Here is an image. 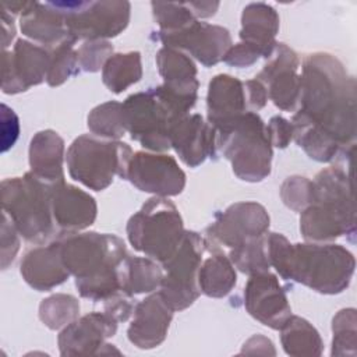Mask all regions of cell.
Segmentation results:
<instances>
[{"instance_id":"6da1fadb","label":"cell","mask_w":357,"mask_h":357,"mask_svg":"<svg viewBox=\"0 0 357 357\" xmlns=\"http://www.w3.org/2000/svg\"><path fill=\"white\" fill-rule=\"evenodd\" d=\"M293 139L317 162H332L356 138V81L329 53L310 54L300 75Z\"/></svg>"},{"instance_id":"7a4b0ae2","label":"cell","mask_w":357,"mask_h":357,"mask_svg":"<svg viewBox=\"0 0 357 357\" xmlns=\"http://www.w3.org/2000/svg\"><path fill=\"white\" fill-rule=\"evenodd\" d=\"M268 257L284 280L298 282L322 294L342 293L356 266L353 254L339 244H291L280 233H268Z\"/></svg>"},{"instance_id":"3957f363","label":"cell","mask_w":357,"mask_h":357,"mask_svg":"<svg viewBox=\"0 0 357 357\" xmlns=\"http://www.w3.org/2000/svg\"><path fill=\"white\" fill-rule=\"evenodd\" d=\"M61 257L75 278L78 293L92 301H105L123 291V269L128 257L124 241L109 233H70L57 237Z\"/></svg>"},{"instance_id":"277c9868","label":"cell","mask_w":357,"mask_h":357,"mask_svg":"<svg viewBox=\"0 0 357 357\" xmlns=\"http://www.w3.org/2000/svg\"><path fill=\"white\" fill-rule=\"evenodd\" d=\"M300 231L310 243L354 236L356 209L350 173L340 166H331L315 176L312 201L300 215Z\"/></svg>"},{"instance_id":"5b68a950","label":"cell","mask_w":357,"mask_h":357,"mask_svg":"<svg viewBox=\"0 0 357 357\" xmlns=\"http://www.w3.org/2000/svg\"><path fill=\"white\" fill-rule=\"evenodd\" d=\"M197 100L176 95L163 84L130 95L123 105L126 130L144 148L155 152L170 146L172 127L194 107Z\"/></svg>"},{"instance_id":"8992f818","label":"cell","mask_w":357,"mask_h":357,"mask_svg":"<svg viewBox=\"0 0 357 357\" xmlns=\"http://www.w3.org/2000/svg\"><path fill=\"white\" fill-rule=\"evenodd\" d=\"M216 148L231 163L234 174L244 181H262L271 174L272 145L264 120L245 112L216 127Z\"/></svg>"},{"instance_id":"52a82bcc","label":"cell","mask_w":357,"mask_h":357,"mask_svg":"<svg viewBox=\"0 0 357 357\" xmlns=\"http://www.w3.org/2000/svg\"><path fill=\"white\" fill-rule=\"evenodd\" d=\"M52 187L32 172L1 181L3 213L29 243L43 244L60 236L52 213Z\"/></svg>"},{"instance_id":"ba28073f","label":"cell","mask_w":357,"mask_h":357,"mask_svg":"<svg viewBox=\"0 0 357 357\" xmlns=\"http://www.w3.org/2000/svg\"><path fill=\"white\" fill-rule=\"evenodd\" d=\"M132 153V149L121 141L84 134L73 141L66 160L73 180L93 191H102L113 183L114 176L127 177Z\"/></svg>"},{"instance_id":"9c48e42d","label":"cell","mask_w":357,"mask_h":357,"mask_svg":"<svg viewBox=\"0 0 357 357\" xmlns=\"http://www.w3.org/2000/svg\"><path fill=\"white\" fill-rule=\"evenodd\" d=\"M184 234L181 215L166 197L149 198L127 223L130 244L159 264L174 254Z\"/></svg>"},{"instance_id":"30bf717a","label":"cell","mask_w":357,"mask_h":357,"mask_svg":"<svg viewBox=\"0 0 357 357\" xmlns=\"http://www.w3.org/2000/svg\"><path fill=\"white\" fill-rule=\"evenodd\" d=\"M205 251V238L195 231H185L174 254L160 264L165 273L158 293L173 311L188 308L199 297L198 271Z\"/></svg>"},{"instance_id":"8fae6325","label":"cell","mask_w":357,"mask_h":357,"mask_svg":"<svg viewBox=\"0 0 357 357\" xmlns=\"http://www.w3.org/2000/svg\"><path fill=\"white\" fill-rule=\"evenodd\" d=\"M63 11L71 36L85 40H106L123 32L130 21L131 4L123 0L54 1Z\"/></svg>"},{"instance_id":"7c38bea8","label":"cell","mask_w":357,"mask_h":357,"mask_svg":"<svg viewBox=\"0 0 357 357\" xmlns=\"http://www.w3.org/2000/svg\"><path fill=\"white\" fill-rule=\"evenodd\" d=\"M268 229L269 215L266 209L258 202L243 201L216 215L206 227L205 240L215 247L223 245L233 250L266 234Z\"/></svg>"},{"instance_id":"4fadbf2b","label":"cell","mask_w":357,"mask_h":357,"mask_svg":"<svg viewBox=\"0 0 357 357\" xmlns=\"http://www.w3.org/2000/svg\"><path fill=\"white\" fill-rule=\"evenodd\" d=\"M126 180L144 192L166 198L178 195L185 187V173L173 156L144 151L132 153Z\"/></svg>"},{"instance_id":"5bb4252c","label":"cell","mask_w":357,"mask_h":357,"mask_svg":"<svg viewBox=\"0 0 357 357\" xmlns=\"http://www.w3.org/2000/svg\"><path fill=\"white\" fill-rule=\"evenodd\" d=\"M300 60L286 43H276L262 70L255 75L273 105L284 112H296L300 100Z\"/></svg>"},{"instance_id":"9a60e30c","label":"cell","mask_w":357,"mask_h":357,"mask_svg":"<svg viewBox=\"0 0 357 357\" xmlns=\"http://www.w3.org/2000/svg\"><path fill=\"white\" fill-rule=\"evenodd\" d=\"M50 66V49L18 39L13 50H3L4 93H20L46 81Z\"/></svg>"},{"instance_id":"2e32d148","label":"cell","mask_w":357,"mask_h":357,"mask_svg":"<svg viewBox=\"0 0 357 357\" xmlns=\"http://www.w3.org/2000/svg\"><path fill=\"white\" fill-rule=\"evenodd\" d=\"M156 36L166 47L187 52L205 67L222 61L231 46V36L226 28L198 20L176 32H156Z\"/></svg>"},{"instance_id":"e0dca14e","label":"cell","mask_w":357,"mask_h":357,"mask_svg":"<svg viewBox=\"0 0 357 357\" xmlns=\"http://www.w3.org/2000/svg\"><path fill=\"white\" fill-rule=\"evenodd\" d=\"M244 307L252 318L271 329H279L291 315L286 291L269 271L250 275L244 287Z\"/></svg>"},{"instance_id":"ac0fdd59","label":"cell","mask_w":357,"mask_h":357,"mask_svg":"<svg viewBox=\"0 0 357 357\" xmlns=\"http://www.w3.org/2000/svg\"><path fill=\"white\" fill-rule=\"evenodd\" d=\"M117 321L107 312H89L64 326L57 337L61 356L102 354L105 340L114 336Z\"/></svg>"},{"instance_id":"d6986e66","label":"cell","mask_w":357,"mask_h":357,"mask_svg":"<svg viewBox=\"0 0 357 357\" xmlns=\"http://www.w3.org/2000/svg\"><path fill=\"white\" fill-rule=\"evenodd\" d=\"M52 213L57 231L63 236L89 227L96 219L98 206L92 195L61 181L52 187Z\"/></svg>"},{"instance_id":"ffe728a7","label":"cell","mask_w":357,"mask_h":357,"mask_svg":"<svg viewBox=\"0 0 357 357\" xmlns=\"http://www.w3.org/2000/svg\"><path fill=\"white\" fill-rule=\"evenodd\" d=\"M170 146L187 166L197 167L216 156V130L201 114H185L172 127Z\"/></svg>"},{"instance_id":"44dd1931","label":"cell","mask_w":357,"mask_h":357,"mask_svg":"<svg viewBox=\"0 0 357 357\" xmlns=\"http://www.w3.org/2000/svg\"><path fill=\"white\" fill-rule=\"evenodd\" d=\"M173 312L159 293L149 294L134 308V317L127 329L128 340L138 349L158 347L167 336Z\"/></svg>"},{"instance_id":"7402d4cb","label":"cell","mask_w":357,"mask_h":357,"mask_svg":"<svg viewBox=\"0 0 357 357\" xmlns=\"http://www.w3.org/2000/svg\"><path fill=\"white\" fill-rule=\"evenodd\" d=\"M20 28L25 36L49 49L75 39L67 31L64 14L54 1H28L20 17Z\"/></svg>"},{"instance_id":"603a6c76","label":"cell","mask_w":357,"mask_h":357,"mask_svg":"<svg viewBox=\"0 0 357 357\" xmlns=\"http://www.w3.org/2000/svg\"><path fill=\"white\" fill-rule=\"evenodd\" d=\"M20 272L24 280L38 291H47L64 283L70 272L63 262L59 240L31 248L21 261Z\"/></svg>"},{"instance_id":"cb8c5ba5","label":"cell","mask_w":357,"mask_h":357,"mask_svg":"<svg viewBox=\"0 0 357 357\" xmlns=\"http://www.w3.org/2000/svg\"><path fill=\"white\" fill-rule=\"evenodd\" d=\"M206 110L212 127L248 112L244 81L229 74L215 75L208 85Z\"/></svg>"},{"instance_id":"d4e9b609","label":"cell","mask_w":357,"mask_h":357,"mask_svg":"<svg viewBox=\"0 0 357 357\" xmlns=\"http://www.w3.org/2000/svg\"><path fill=\"white\" fill-rule=\"evenodd\" d=\"M279 31V15L266 3H251L244 7L241 14L240 42L268 59L276 46L275 36Z\"/></svg>"},{"instance_id":"484cf974","label":"cell","mask_w":357,"mask_h":357,"mask_svg":"<svg viewBox=\"0 0 357 357\" xmlns=\"http://www.w3.org/2000/svg\"><path fill=\"white\" fill-rule=\"evenodd\" d=\"M64 141L53 130L36 132L29 142L31 172L49 184L64 181Z\"/></svg>"},{"instance_id":"4316f807","label":"cell","mask_w":357,"mask_h":357,"mask_svg":"<svg viewBox=\"0 0 357 357\" xmlns=\"http://www.w3.org/2000/svg\"><path fill=\"white\" fill-rule=\"evenodd\" d=\"M156 66L167 89L178 96L197 100L199 82L197 79V67L188 54L178 49L163 46L156 54Z\"/></svg>"},{"instance_id":"83f0119b","label":"cell","mask_w":357,"mask_h":357,"mask_svg":"<svg viewBox=\"0 0 357 357\" xmlns=\"http://www.w3.org/2000/svg\"><path fill=\"white\" fill-rule=\"evenodd\" d=\"M205 243L206 250L211 251V255L206 259H202L199 266L198 287L201 293L206 294L208 297H225L236 286V268L229 255H226L219 247L209 244L206 240Z\"/></svg>"},{"instance_id":"f1b7e54d","label":"cell","mask_w":357,"mask_h":357,"mask_svg":"<svg viewBox=\"0 0 357 357\" xmlns=\"http://www.w3.org/2000/svg\"><path fill=\"white\" fill-rule=\"evenodd\" d=\"M153 18L162 33L180 31L198 18L212 17L219 8L218 1H190V3H151Z\"/></svg>"},{"instance_id":"f546056e","label":"cell","mask_w":357,"mask_h":357,"mask_svg":"<svg viewBox=\"0 0 357 357\" xmlns=\"http://www.w3.org/2000/svg\"><path fill=\"white\" fill-rule=\"evenodd\" d=\"M283 350L294 357L321 356L324 343L318 331L304 318L290 315L279 328Z\"/></svg>"},{"instance_id":"4dcf8cb0","label":"cell","mask_w":357,"mask_h":357,"mask_svg":"<svg viewBox=\"0 0 357 357\" xmlns=\"http://www.w3.org/2000/svg\"><path fill=\"white\" fill-rule=\"evenodd\" d=\"M162 265L149 257L128 255L123 269V291L135 296L159 289L163 279Z\"/></svg>"},{"instance_id":"1f68e13d","label":"cell","mask_w":357,"mask_h":357,"mask_svg":"<svg viewBox=\"0 0 357 357\" xmlns=\"http://www.w3.org/2000/svg\"><path fill=\"white\" fill-rule=\"evenodd\" d=\"M142 77L141 54L138 52L116 53L102 68V81L109 91L121 93Z\"/></svg>"},{"instance_id":"d6a6232c","label":"cell","mask_w":357,"mask_h":357,"mask_svg":"<svg viewBox=\"0 0 357 357\" xmlns=\"http://www.w3.org/2000/svg\"><path fill=\"white\" fill-rule=\"evenodd\" d=\"M88 128L96 137L119 141L127 131L123 119V105L110 100L93 107L88 114Z\"/></svg>"},{"instance_id":"836d02e7","label":"cell","mask_w":357,"mask_h":357,"mask_svg":"<svg viewBox=\"0 0 357 357\" xmlns=\"http://www.w3.org/2000/svg\"><path fill=\"white\" fill-rule=\"evenodd\" d=\"M79 315V301L71 294L57 293L42 300L39 318L49 329H63Z\"/></svg>"},{"instance_id":"e575fe53","label":"cell","mask_w":357,"mask_h":357,"mask_svg":"<svg viewBox=\"0 0 357 357\" xmlns=\"http://www.w3.org/2000/svg\"><path fill=\"white\" fill-rule=\"evenodd\" d=\"M229 258L234 268L247 275L269 271L271 264L268 257V233L237 248L229 250Z\"/></svg>"},{"instance_id":"d590c367","label":"cell","mask_w":357,"mask_h":357,"mask_svg":"<svg viewBox=\"0 0 357 357\" xmlns=\"http://www.w3.org/2000/svg\"><path fill=\"white\" fill-rule=\"evenodd\" d=\"M75 42V39H70L50 49V66L46 77L50 86H59L79 73L77 50H74Z\"/></svg>"},{"instance_id":"8d00e7d4","label":"cell","mask_w":357,"mask_h":357,"mask_svg":"<svg viewBox=\"0 0 357 357\" xmlns=\"http://www.w3.org/2000/svg\"><path fill=\"white\" fill-rule=\"evenodd\" d=\"M332 356L356 354V310H340L332 321Z\"/></svg>"},{"instance_id":"74e56055","label":"cell","mask_w":357,"mask_h":357,"mask_svg":"<svg viewBox=\"0 0 357 357\" xmlns=\"http://www.w3.org/2000/svg\"><path fill=\"white\" fill-rule=\"evenodd\" d=\"M280 198L287 208L304 211L312 201V181L303 176L287 177L280 187Z\"/></svg>"},{"instance_id":"f35d334b","label":"cell","mask_w":357,"mask_h":357,"mask_svg":"<svg viewBox=\"0 0 357 357\" xmlns=\"http://www.w3.org/2000/svg\"><path fill=\"white\" fill-rule=\"evenodd\" d=\"M110 56H113V46L107 40H85L77 49L79 68L86 73H96L103 68Z\"/></svg>"},{"instance_id":"ab89813d","label":"cell","mask_w":357,"mask_h":357,"mask_svg":"<svg viewBox=\"0 0 357 357\" xmlns=\"http://www.w3.org/2000/svg\"><path fill=\"white\" fill-rule=\"evenodd\" d=\"M20 231L10 220V218L3 213V225H1V269H7V266L14 261L18 250H20Z\"/></svg>"},{"instance_id":"60d3db41","label":"cell","mask_w":357,"mask_h":357,"mask_svg":"<svg viewBox=\"0 0 357 357\" xmlns=\"http://www.w3.org/2000/svg\"><path fill=\"white\" fill-rule=\"evenodd\" d=\"M132 297L134 296H131L126 291L116 293L114 296H112V297H109L107 300L103 301L105 303V312H107L117 322L127 321L134 314V308L137 305V303Z\"/></svg>"},{"instance_id":"b9f144b4","label":"cell","mask_w":357,"mask_h":357,"mask_svg":"<svg viewBox=\"0 0 357 357\" xmlns=\"http://www.w3.org/2000/svg\"><path fill=\"white\" fill-rule=\"evenodd\" d=\"M266 127V134L272 146L286 148L293 139V126L291 121L282 116H273Z\"/></svg>"},{"instance_id":"7bdbcfd3","label":"cell","mask_w":357,"mask_h":357,"mask_svg":"<svg viewBox=\"0 0 357 357\" xmlns=\"http://www.w3.org/2000/svg\"><path fill=\"white\" fill-rule=\"evenodd\" d=\"M259 57L261 56L257 50H254L252 47H250L243 42H238L230 46V49L223 56V61L231 67L243 68V67L252 66L254 63H257Z\"/></svg>"},{"instance_id":"ee69618b","label":"cell","mask_w":357,"mask_h":357,"mask_svg":"<svg viewBox=\"0 0 357 357\" xmlns=\"http://www.w3.org/2000/svg\"><path fill=\"white\" fill-rule=\"evenodd\" d=\"M20 124L18 117L15 116L14 110L8 109L6 105H1V132H3V146L1 151L6 152L11 148L18 138Z\"/></svg>"},{"instance_id":"f6af8a7d","label":"cell","mask_w":357,"mask_h":357,"mask_svg":"<svg viewBox=\"0 0 357 357\" xmlns=\"http://www.w3.org/2000/svg\"><path fill=\"white\" fill-rule=\"evenodd\" d=\"M244 85H245L248 112H258V110H261L266 105V102L269 99L266 88L259 81H257L255 78L244 81Z\"/></svg>"},{"instance_id":"bcb514c9","label":"cell","mask_w":357,"mask_h":357,"mask_svg":"<svg viewBox=\"0 0 357 357\" xmlns=\"http://www.w3.org/2000/svg\"><path fill=\"white\" fill-rule=\"evenodd\" d=\"M1 31H3L1 45H3V49L7 50V46L11 43V40L15 36V25H14V15L6 13L4 10L1 13Z\"/></svg>"}]
</instances>
